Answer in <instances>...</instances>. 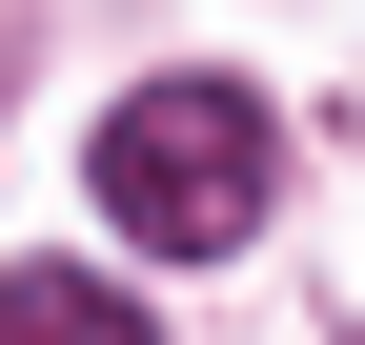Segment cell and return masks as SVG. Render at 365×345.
<instances>
[{
	"mask_svg": "<svg viewBox=\"0 0 365 345\" xmlns=\"http://www.w3.org/2000/svg\"><path fill=\"white\" fill-rule=\"evenodd\" d=\"M0 345H163L122 284H81V264H0Z\"/></svg>",
	"mask_w": 365,
	"mask_h": 345,
	"instance_id": "cell-2",
	"label": "cell"
},
{
	"mask_svg": "<svg viewBox=\"0 0 365 345\" xmlns=\"http://www.w3.org/2000/svg\"><path fill=\"white\" fill-rule=\"evenodd\" d=\"M264 163H284V122H264L244 81H143V102L81 143V183H102V224H122V244L223 264V244L264 224Z\"/></svg>",
	"mask_w": 365,
	"mask_h": 345,
	"instance_id": "cell-1",
	"label": "cell"
}]
</instances>
